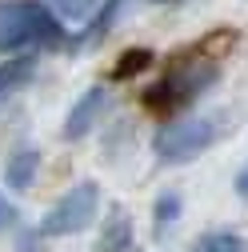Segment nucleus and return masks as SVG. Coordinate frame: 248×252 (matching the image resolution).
Listing matches in <instances>:
<instances>
[{
	"mask_svg": "<svg viewBox=\"0 0 248 252\" xmlns=\"http://www.w3.org/2000/svg\"><path fill=\"white\" fill-rule=\"evenodd\" d=\"M56 36L60 24L40 0H0V52L32 48Z\"/></svg>",
	"mask_w": 248,
	"mask_h": 252,
	"instance_id": "1",
	"label": "nucleus"
},
{
	"mask_svg": "<svg viewBox=\"0 0 248 252\" xmlns=\"http://www.w3.org/2000/svg\"><path fill=\"white\" fill-rule=\"evenodd\" d=\"M96 212H100V184L96 180H80L76 188H68V192L48 208V216L40 220V232L44 236H76L96 220Z\"/></svg>",
	"mask_w": 248,
	"mask_h": 252,
	"instance_id": "2",
	"label": "nucleus"
},
{
	"mask_svg": "<svg viewBox=\"0 0 248 252\" xmlns=\"http://www.w3.org/2000/svg\"><path fill=\"white\" fill-rule=\"evenodd\" d=\"M212 140H216L212 120L180 116V120L164 124V128L156 132V152H160V160H168V164H184V160H196Z\"/></svg>",
	"mask_w": 248,
	"mask_h": 252,
	"instance_id": "3",
	"label": "nucleus"
},
{
	"mask_svg": "<svg viewBox=\"0 0 248 252\" xmlns=\"http://www.w3.org/2000/svg\"><path fill=\"white\" fill-rule=\"evenodd\" d=\"M104 100H108V92H104L100 84H96V88H88L84 96L72 104L68 120H64V136H68V140H80V136L92 128V124L100 120V108H104Z\"/></svg>",
	"mask_w": 248,
	"mask_h": 252,
	"instance_id": "4",
	"label": "nucleus"
},
{
	"mask_svg": "<svg viewBox=\"0 0 248 252\" xmlns=\"http://www.w3.org/2000/svg\"><path fill=\"white\" fill-rule=\"evenodd\" d=\"M36 172H40V152L36 148H16L12 160H8V168H4V180H8V188L24 192V188H32Z\"/></svg>",
	"mask_w": 248,
	"mask_h": 252,
	"instance_id": "5",
	"label": "nucleus"
},
{
	"mask_svg": "<svg viewBox=\"0 0 248 252\" xmlns=\"http://www.w3.org/2000/svg\"><path fill=\"white\" fill-rule=\"evenodd\" d=\"M96 248H100V252H128V248H132V220H128V212L116 208V212L104 220V232H100Z\"/></svg>",
	"mask_w": 248,
	"mask_h": 252,
	"instance_id": "6",
	"label": "nucleus"
},
{
	"mask_svg": "<svg viewBox=\"0 0 248 252\" xmlns=\"http://www.w3.org/2000/svg\"><path fill=\"white\" fill-rule=\"evenodd\" d=\"M32 72H36V56H12V60H4V64H0V104H4L16 88H24Z\"/></svg>",
	"mask_w": 248,
	"mask_h": 252,
	"instance_id": "7",
	"label": "nucleus"
},
{
	"mask_svg": "<svg viewBox=\"0 0 248 252\" xmlns=\"http://www.w3.org/2000/svg\"><path fill=\"white\" fill-rule=\"evenodd\" d=\"M48 4H52V12H56L60 20L80 24V20H88V16H92V8H96L100 0H48Z\"/></svg>",
	"mask_w": 248,
	"mask_h": 252,
	"instance_id": "8",
	"label": "nucleus"
},
{
	"mask_svg": "<svg viewBox=\"0 0 248 252\" xmlns=\"http://www.w3.org/2000/svg\"><path fill=\"white\" fill-rule=\"evenodd\" d=\"M192 252H240V240L232 232H208V236L196 240Z\"/></svg>",
	"mask_w": 248,
	"mask_h": 252,
	"instance_id": "9",
	"label": "nucleus"
},
{
	"mask_svg": "<svg viewBox=\"0 0 248 252\" xmlns=\"http://www.w3.org/2000/svg\"><path fill=\"white\" fill-rule=\"evenodd\" d=\"M152 60V52H144V48H132L128 52V60H124V64H116V76H132V72H140L144 64Z\"/></svg>",
	"mask_w": 248,
	"mask_h": 252,
	"instance_id": "10",
	"label": "nucleus"
},
{
	"mask_svg": "<svg viewBox=\"0 0 248 252\" xmlns=\"http://www.w3.org/2000/svg\"><path fill=\"white\" fill-rule=\"evenodd\" d=\"M12 224H16V208H12V200L4 192H0V232H8Z\"/></svg>",
	"mask_w": 248,
	"mask_h": 252,
	"instance_id": "11",
	"label": "nucleus"
},
{
	"mask_svg": "<svg viewBox=\"0 0 248 252\" xmlns=\"http://www.w3.org/2000/svg\"><path fill=\"white\" fill-rule=\"evenodd\" d=\"M176 208H180V200H176V196H164V200H160V208H156V212H160L164 224H168V220H176Z\"/></svg>",
	"mask_w": 248,
	"mask_h": 252,
	"instance_id": "12",
	"label": "nucleus"
},
{
	"mask_svg": "<svg viewBox=\"0 0 248 252\" xmlns=\"http://www.w3.org/2000/svg\"><path fill=\"white\" fill-rule=\"evenodd\" d=\"M236 192L248 200V168H240V176H236Z\"/></svg>",
	"mask_w": 248,
	"mask_h": 252,
	"instance_id": "13",
	"label": "nucleus"
}]
</instances>
